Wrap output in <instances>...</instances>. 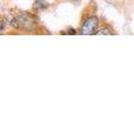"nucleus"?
Here are the masks:
<instances>
[{"label":"nucleus","mask_w":134,"mask_h":121,"mask_svg":"<svg viewBox=\"0 0 134 121\" xmlns=\"http://www.w3.org/2000/svg\"><path fill=\"white\" fill-rule=\"evenodd\" d=\"M97 27H98V17L97 16H91L88 17L84 21L82 28H81V34L83 35H92L96 34L97 32Z\"/></svg>","instance_id":"obj_2"},{"label":"nucleus","mask_w":134,"mask_h":121,"mask_svg":"<svg viewBox=\"0 0 134 121\" xmlns=\"http://www.w3.org/2000/svg\"><path fill=\"white\" fill-rule=\"evenodd\" d=\"M10 24L17 29H34V21L28 14H20L10 21Z\"/></svg>","instance_id":"obj_1"},{"label":"nucleus","mask_w":134,"mask_h":121,"mask_svg":"<svg viewBox=\"0 0 134 121\" xmlns=\"http://www.w3.org/2000/svg\"><path fill=\"white\" fill-rule=\"evenodd\" d=\"M96 34L97 35H109L111 34V31L108 28H101L100 30H97Z\"/></svg>","instance_id":"obj_4"},{"label":"nucleus","mask_w":134,"mask_h":121,"mask_svg":"<svg viewBox=\"0 0 134 121\" xmlns=\"http://www.w3.org/2000/svg\"><path fill=\"white\" fill-rule=\"evenodd\" d=\"M74 1H77V0H74Z\"/></svg>","instance_id":"obj_7"},{"label":"nucleus","mask_w":134,"mask_h":121,"mask_svg":"<svg viewBox=\"0 0 134 121\" xmlns=\"http://www.w3.org/2000/svg\"><path fill=\"white\" fill-rule=\"evenodd\" d=\"M8 23H9V22L7 21L6 18H3V19L1 20V30H4L6 25H8Z\"/></svg>","instance_id":"obj_5"},{"label":"nucleus","mask_w":134,"mask_h":121,"mask_svg":"<svg viewBox=\"0 0 134 121\" xmlns=\"http://www.w3.org/2000/svg\"><path fill=\"white\" fill-rule=\"evenodd\" d=\"M68 34H76V31H75L74 29H72V28H71V29L69 30V32H68Z\"/></svg>","instance_id":"obj_6"},{"label":"nucleus","mask_w":134,"mask_h":121,"mask_svg":"<svg viewBox=\"0 0 134 121\" xmlns=\"http://www.w3.org/2000/svg\"><path fill=\"white\" fill-rule=\"evenodd\" d=\"M47 6H48V3L46 0H35L34 3V9H36V10L44 9Z\"/></svg>","instance_id":"obj_3"}]
</instances>
